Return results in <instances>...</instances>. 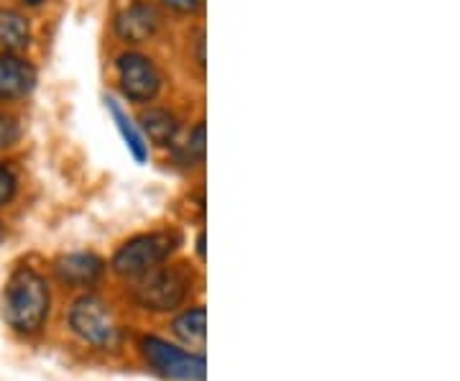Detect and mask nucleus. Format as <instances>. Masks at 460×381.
Segmentation results:
<instances>
[{
    "label": "nucleus",
    "mask_w": 460,
    "mask_h": 381,
    "mask_svg": "<svg viewBox=\"0 0 460 381\" xmlns=\"http://www.w3.org/2000/svg\"><path fill=\"white\" fill-rule=\"evenodd\" d=\"M49 284L33 269H18L3 292V320L23 335H33L44 328L49 317Z\"/></svg>",
    "instance_id": "f257e3e1"
},
{
    "label": "nucleus",
    "mask_w": 460,
    "mask_h": 381,
    "mask_svg": "<svg viewBox=\"0 0 460 381\" xmlns=\"http://www.w3.org/2000/svg\"><path fill=\"white\" fill-rule=\"evenodd\" d=\"M69 328L95 349L111 350L120 346V325L111 305L98 295H83L80 299H75L69 310Z\"/></svg>",
    "instance_id": "f03ea898"
},
{
    "label": "nucleus",
    "mask_w": 460,
    "mask_h": 381,
    "mask_svg": "<svg viewBox=\"0 0 460 381\" xmlns=\"http://www.w3.org/2000/svg\"><path fill=\"white\" fill-rule=\"evenodd\" d=\"M190 274L180 266H156L146 274L138 277V284L133 289L136 302L151 310V313H172L190 295Z\"/></svg>",
    "instance_id": "7ed1b4c3"
},
{
    "label": "nucleus",
    "mask_w": 460,
    "mask_h": 381,
    "mask_svg": "<svg viewBox=\"0 0 460 381\" xmlns=\"http://www.w3.org/2000/svg\"><path fill=\"white\" fill-rule=\"evenodd\" d=\"M177 233H148L131 238L113 256V271L128 279H138L141 274L164 264L169 253L177 249Z\"/></svg>",
    "instance_id": "20e7f679"
},
{
    "label": "nucleus",
    "mask_w": 460,
    "mask_h": 381,
    "mask_svg": "<svg viewBox=\"0 0 460 381\" xmlns=\"http://www.w3.org/2000/svg\"><path fill=\"white\" fill-rule=\"evenodd\" d=\"M141 353L151 368H156L162 377L177 381H205L208 377V364L205 356L190 353V350L177 349L166 343L162 338L148 335L141 341Z\"/></svg>",
    "instance_id": "39448f33"
},
{
    "label": "nucleus",
    "mask_w": 460,
    "mask_h": 381,
    "mask_svg": "<svg viewBox=\"0 0 460 381\" xmlns=\"http://www.w3.org/2000/svg\"><path fill=\"white\" fill-rule=\"evenodd\" d=\"M118 77H120L123 95L133 102H148L162 87L159 69L148 57L136 54V51H128L118 59Z\"/></svg>",
    "instance_id": "423d86ee"
},
{
    "label": "nucleus",
    "mask_w": 460,
    "mask_h": 381,
    "mask_svg": "<svg viewBox=\"0 0 460 381\" xmlns=\"http://www.w3.org/2000/svg\"><path fill=\"white\" fill-rule=\"evenodd\" d=\"M159 23H162L159 11L151 3H146V0H136L118 16L115 31L128 44H141V41H146L148 36L156 33Z\"/></svg>",
    "instance_id": "0eeeda50"
},
{
    "label": "nucleus",
    "mask_w": 460,
    "mask_h": 381,
    "mask_svg": "<svg viewBox=\"0 0 460 381\" xmlns=\"http://www.w3.org/2000/svg\"><path fill=\"white\" fill-rule=\"evenodd\" d=\"M36 84L33 66L16 54H0V98L18 100L29 95Z\"/></svg>",
    "instance_id": "6e6552de"
},
{
    "label": "nucleus",
    "mask_w": 460,
    "mask_h": 381,
    "mask_svg": "<svg viewBox=\"0 0 460 381\" xmlns=\"http://www.w3.org/2000/svg\"><path fill=\"white\" fill-rule=\"evenodd\" d=\"M102 269H105V264L95 253H69V256L57 259V264H54L57 277L65 284H69V287H90V284H95L102 277Z\"/></svg>",
    "instance_id": "1a4fd4ad"
},
{
    "label": "nucleus",
    "mask_w": 460,
    "mask_h": 381,
    "mask_svg": "<svg viewBox=\"0 0 460 381\" xmlns=\"http://www.w3.org/2000/svg\"><path fill=\"white\" fill-rule=\"evenodd\" d=\"M141 128H144V133H146L151 144H156V146H169V144L174 141V136H177L180 123H177V118L172 116L169 111H164V108H151V111H146V113L141 116Z\"/></svg>",
    "instance_id": "9d476101"
},
{
    "label": "nucleus",
    "mask_w": 460,
    "mask_h": 381,
    "mask_svg": "<svg viewBox=\"0 0 460 381\" xmlns=\"http://www.w3.org/2000/svg\"><path fill=\"white\" fill-rule=\"evenodd\" d=\"M172 331H174V335L181 338L187 346L205 349V335H208V313H205V307L184 310L180 317H174Z\"/></svg>",
    "instance_id": "9b49d317"
},
{
    "label": "nucleus",
    "mask_w": 460,
    "mask_h": 381,
    "mask_svg": "<svg viewBox=\"0 0 460 381\" xmlns=\"http://www.w3.org/2000/svg\"><path fill=\"white\" fill-rule=\"evenodd\" d=\"M31 39V29L29 21L21 16L18 11H0V47L5 51L23 49Z\"/></svg>",
    "instance_id": "f8f14e48"
},
{
    "label": "nucleus",
    "mask_w": 460,
    "mask_h": 381,
    "mask_svg": "<svg viewBox=\"0 0 460 381\" xmlns=\"http://www.w3.org/2000/svg\"><path fill=\"white\" fill-rule=\"evenodd\" d=\"M108 111H111V116L115 118V126H118L120 136L126 138V144H128V149L133 151V156H136L138 162H144V159H146V144H144V136L136 131L131 118L126 116V113L118 108V102L111 98H108Z\"/></svg>",
    "instance_id": "ddd939ff"
},
{
    "label": "nucleus",
    "mask_w": 460,
    "mask_h": 381,
    "mask_svg": "<svg viewBox=\"0 0 460 381\" xmlns=\"http://www.w3.org/2000/svg\"><path fill=\"white\" fill-rule=\"evenodd\" d=\"M202 159H205V123H198L195 131L190 133V138H187L184 162L192 164V162H202Z\"/></svg>",
    "instance_id": "4468645a"
},
{
    "label": "nucleus",
    "mask_w": 460,
    "mask_h": 381,
    "mask_svg": "<svg viewBox=\"0 0 460 381\" xmlns=\"http://www.w3.org/2000/svg\"><path fill=\"white\" fill-rule=\"evenodd\" d=\"M16 195V177L8 166H0V208L8 205Z\"/></svg>",
    "instance_id": "2eb2a0df"
},
{
    "label": "nucleus",
    "mask_w": 460,
    "mask_h": 381,
    "mask_svg": "<svg viewBox=\"0 0 460 381\" xmlns=\"http://www.w3.org/2000/svg\"><path fill=\"white\" fill-rule=\"evenodd\" d=\"M16 138H18L16 118L0 113V149H5V146L16 144Z\"/></svg>",
    "instance_id": "dca6fc26"
},
{
    "label": "nucleus",
    "mask_w": 460,
    "mask_h": 381,
    "mask_svg": "<svg viewBox=\"0 0 460 381\" xmlns=\"http://www.w3.org/2000/svg\"><path fill=\"white\" fill-rule=\"evenodd\" d=\"M164 3L177 13H195L202 5V0H164Z\"/></svg>",
    "instance_id": "f3484780"
},
{
    "label": "nucleus",
    "mask_w": 460,
    "mask_h": 381,
    "mask_svg": "<svg viewBox=\"0 0 460 381\" xmlns=\"http://www.w3.org/2000/svg\"><path fill=\"white\" fill-rule=\"evenodd\" d=\"M26 3H29V5H39L41 0H26Z\"/></svg>",
    "instance_id": "a211bd4d"
},
{
    "label": "nucleus",
    "mask_w": 460,
    "mask_h": 381,
    "mask_svg": "<svg viewBox=\"0 0 460 381\" xmlns=\"http://www.w3.org/2000/svg\"><path fill=\"white\" fill-rule=\"evenodd\" d=\"M0 238H3V226H0Z\"/></svg>",
    "instance_id": "6ab92c4d"
}]
</instances>
